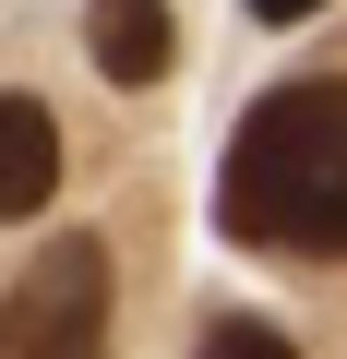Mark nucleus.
Here are the masks:
<instances>
[{
	"instance_id": "f257e3e1",
	"label": "nucleus",
	"mask_w": 347,
	"mask_h": 359,
	"mask_svg": "<svg viewBox=\"0 0 347 359\" xmlns=\"http://www.w3.org/2000/svg\"><path fill=\"white\" fill-rule=\"evenodd\" d=\"M216 228L252 252H347V72H299L275 84L216 168Z\"/></svg>"
},
{
	"instance_id": "39448f33",
	"label": "nucleus",
	"mask_w": 347,
	"mask_h": 359,
	"mask_svg": "<svg viewBox=\"0 0 347 359\" xmlns=\"http://www.w3.org/2000/svg\"><path fill=\"white\" fill-rule=\"evenodd\" d=\"M192 359H299V347H287V335H275V323H264V311H216V323H204V347H192Z\"/></svg>"
},
{
	"instance_id": "423d86ee",
	"label": "nucleus",
	"mask_w": 347,
	"mask_h": 359,
	"mask_svg": "<svg viewBox=\"0 0 347 359\" xmlns=\"http://www.w3.org/2000/svg\"><path fill=\"white\" fill-rule=\"evenodd\" d=\"M252 13H264V25H311L323 0H252Z\"/></svg>"
},
{
	"instance_id": "7ed1b4c3",
	"label": "nucleus",
	"mask_w": 347,
	"mask_h": 359,
	"mask_svg": "<svg viewBox=\"0 0 347 359\" xmlns=\"http://www.w3.org/2000/svg\"><path fill=\"white\" fill-rule=\"evenodd\" d=\"M84 48H96V72H108L120 96L180 72V25H168V0H84Z\"/></svg>"
},
{
	"instance_id": "20e7f679",
	"label": "nucleus",
	"mask_w": 347,
	"mask_h": 359,
	"mask_svg": "<svg viewBox=\"0 0 347 359\" xmlns=\"http://www.w3.org/2000/svg\"><path fill=\"white\" fill-rule=\"evenodd\" d=\"M60 192V120L36 108V96H13V84H0V228H13V216H36Z\"/></svg>"
},
{
	"instance_id": "f03ea898",
	"label": "nucleus",
	"mask_w": 347,
	"mask_h": 359,
	"mask_svg": "<svg viewBox=\"0 0 347 359\" xmlns=\"http://www.w3.org/2000/svg\"><path fill=\"white\" fill-rule=\"evenodd\" d=\"M108 299H120V264L108 240H48L13 287H0V359H108Z\"/></svg>"
}]
</instances>
